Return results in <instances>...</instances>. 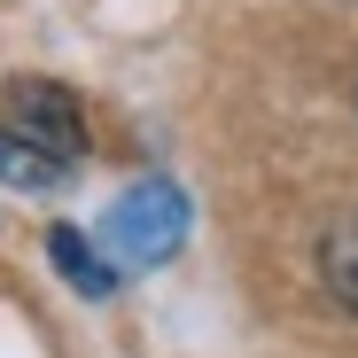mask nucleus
Wrapping results in <instances>:
<instances>
[{"instance_id": "4", "label": "nucleus", "mask_w": 358, "mask_h": 358, "mask_svg": "<svg viewBox=\"0 0 358 358\" xmlns=\"http://www.w3.org/2000/svg\"><path fill=\"white\" fill-rule=\"evenodd\" d=\"M320 280H327V296L358 320V218H335L327 234H320Z\"/></svg>"}, {"instance_id": "2", "label": "nucleus", "mask_w": 358, "mask_h": 358, "mask_svg": "<svg viewBox=\"0 0 358 358\" xmlns=\"http://www.w3.org/2000/svg\"><path fill=\"white\" fill-rule=\"evenodd\" d=\"M0 141L47 156L55 171H78L86 164V109L55 78H8L0 86Z\"/></svg>"}, {"instance_id": "3", "label": "nucleus", "mask_w": 358, "mask_h": 358, "mask_svg": "<svg viewBox=\"0 0 358 358\" xmlns=\"http://www.w3.org/2000/svg\"><path fill=\"white\" fill-rule=\"evenodd\" d=\"M47 257H55V273H63L78 296H109V288H117V265L86 242L78 226H55V234H47Z\"/></svg>"}, {"instance_id": "5", "label": "nucleus", "mask_w": 358, "mask_h": 358, "mask_svg": "<svg viewBox=\"0 0 358 358\" xmlns=\"http://www.w3.org/2000/svg\"><path fill=\"white\" fill-rule=\"evenodd\" d=\"M71 171H55L47 156H31V148H16V141H0V187H24V195H55Z\"/></svg>"}, {"instance_id": "1", "label": "nucleus", "mask_w": 358, "mask_h": 358, "mask_svg": "<svg viewBox=\"0 0 358 358\" xmlns=\"http://www.w3.org/2000/svg\"><path fill=\"white\" fill-rule=\"evenodd\" d=\"M179 242H187V195H179L171 179H141V187H125V195L101 210V234H94V250H101L117 273H148V265L179 257Z\"/></svg>"}]
</instances>
